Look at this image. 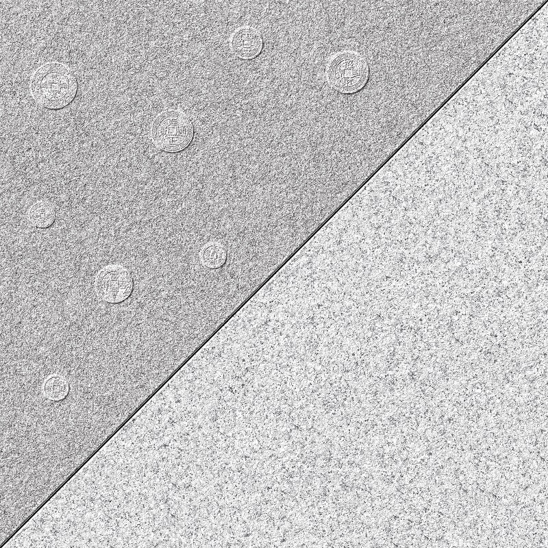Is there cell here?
Returning a JSON list of instances; mask_svg holds the SVG:
<instances>
[{
  "mask_svg": "<svg viewBox=\"0 0 548 548\" xmlns=\"http://www.w3.org/2000/svg\"><path fill=\"white\" fill-rule=\"evenodd\" d=\"M77 78L70 68L59 62H49L34 73L31 92L43 108L58 110L68 106L77 92Z\"/></svg>",
  "mask_w": 548,
  "mask_h": 548,
  "instance_id": "1",
  "label": "cell"
},
{
  "mask_svg": "<svg viewBox=\"0 0 548 548\" xmlns=\"http://www.w3.org/2000/svg\"><path fill=\"white\" fill-rule=\"evenodd\" d=\"M369 66L365 58L353 51L338 52L326 66V79L337 92L351 95L362 90L369 79Z\"/></svg>",
  "mask_w": 548,
  "mask_h": 548,
  "instance_id": "2",
  "label": "cell"
},
{
  "mask_svg": "<svg viewBox=\"0 0 548 548\" xmlns=\"http://www.w3.org/2000/svg\"><path fill=\"white\" fill-rule=\"evenodd\" d=\"M194 127L190 119L178 110L160 112L151 127V139L160 149L177 153L185 149L192 142Z\"/></svg>",
  "mask_w": 548,
  "mask_h": 548,
  "instance_id": "3",
  "label": "cell"
},
{
  "mask_svg": "<svg viewBox=\"0 0 548 548\" xmlns=\"http://www.w3.org/2000/svg\"><path fill=\"white\" fill-rule=\"evenodd\" d=\"M97 295L103 301L119 304L127 299L134 290L129 270L121 264H110L100 269L94 279Z\"/></svg>",
  "mask_w": 548,
  "mask_h": 548,
  "instance_id": "4",
  "label": "cell"
},
{
  "mask_svg": "<svg viewBox=\"0 0 548 548\" xmlns=\"http://www.w3.org/2000/svg\"><path fill=\"white\" fill-rule=\"evenodd\" d=\"M230 46L236 57L243 60H250L261 53L263 49V38L256 28L243 25L234 31Z\"/></svg>",
  "mask_w": 548,
  "mask_h": 548,
  "instance_id": "5",
  "label": "cell"
},
{
  "mask_svg": "<svg viewBox=\"0 0 548 548\" xmlns=\"http://www.w3.org/2000/svg\"><path fill=\"white\" fill-rule=\"evenodd\" d=\"M54 205L46 199H40L31 205L27 212L30 223L38 229L50 227L55 220Z\"/></svg>",
  "mask_w": 548,
  "mask_h": 548,
  "instance_id": "6",
  "label": "cell"
},
{
  "mask_svg": "<svg viewBox=\"0 0 548 548\" xmlns=\"http://www.w3.org/2000/svg\"><path fill=\"white\" fill-rule=\"evenodd\" d=\"M227 256L225 246L218 242H207L199 252L201 264L210 269H217L223 266L226 262Z\"/></svg>",
  "mask_w": 548,
  "mask_h": 548,
  "instance_id": "7",
  "label": "cell"
},
{
  "mask_svg": "<svg viewBox=\"0 0 548 548\" xmlns=\"http://www.w3.org/2000/svg\"><path fill=\"white\" fill-rule=\"evenodd\" d=\"M70 385L64 376L53 374L48 376L42 384L44 395L49 400L59 401L65 399L68 395Z\"/></svg>",
  "mask_w": 548,
  "mask_h": 548,
  "instance_id": "8",
  "label": "cell"
}]
</instances>
